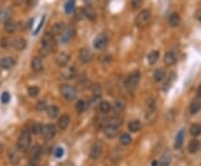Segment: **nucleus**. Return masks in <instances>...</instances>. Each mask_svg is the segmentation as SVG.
I'll return each instance as SVG.
<instances>
[{
  "label": "nucleus",
  "instance_id": "nucleus-49",
  "mask_svg": "<svg viewBox=\"0 0 201 166\" xmlns=\"http://www.w3.org/2000/svg\"><path fill=\"white\" fill-rule=\"evenodd\" d=\"M44 21H45V16H43V18H41V20H40V22H39V25H38V27H37V29L35 30V31L32 32V35H37L38 32L40 31V29H41V27H43V25H44Z\"/></svg>",
  "mask_w": 201,
  "mask_h": 166
},
{
  "label": "nucleus",
  "instance_id": "nucleus-55",
  "mask_svg": "<svg viewBox=\"0 0 201 166\" xmlns=\"http://www.w3.org/2000/svg\"><path fill=\"white\" fill-rule=\"evenodd\" d=\"M157 165H159V163H157V160H154V162L152 163V166H157Z\"/></svg>",
  "mask_w": 201,
  "mask_h": 166
},
{
  "label": "nucleus",
  "instance_id": "nucleus-21",
  "mask_svg": "<svg viewBox=\"0 0 201 166\" xmlns=\"http://www.w3.org/2000/svg\"><path fill=\"white\" fill-rule=\"evenodd\" d=\"M183 142H184V131H183V129H181V131H179V133L177 134V136H175L174 147L177 149L181 148V147H182V145H183Z\"/></svg>",
  "mask_w": 201,
  "mask_h": 166
},
{
  "label": "nucleus",
  "instance_id": "nucleus-27",
  "mask_svg": "<svg viewBox=\"0 0 201 166\" xmlns=\"http://www.w3.org/2000/svg\"><path fill=\"white\" fill-rule=\"evenodd\" d=\"M16 28H17V23L11 20L6 23H3V29H5L6 32H8V34H14L16 31Z\"/></svg>",
  "mask_w": 201,
  "mask_h": 166
},
{
  "label": "nucleus",
  "instance_id": "nucleus-24",
  "mask_svg": "<svg viewBox=\"0 0 201 166\" xmlns=\"http://www.w3.org/2000/svg\"><path fill=\"white\" fill-rule=\"evenodd\" d=\"M128 131L132 132V133H137L141 129V127H142V124L139 120H131V122L128 123Z\"/></svg>",
  "mask_w": 201,
  "mask_h": 166
},
{
  "label": "nucleus",
  "instance_id": "nucleus-30",
  "mask_svg": "<svg viewBox=\"0 0 201 166\" xmlns=\"http://www.w3.org/2000/svg\"><path fill=\"white\" fill-rule=\"evenodd\" d=\"M159 57H160V53H159L157 50L151 51V53L148 55V61H149V64H151V65L155 64L157 61V59H159Z\"/></svg>",
  "mask_w": 201,
  "mask_h": 166
},
{
  "label": "nucleus",
  "instance_id": "nucleus-48",
  "mask_svg": "<svg viewBox=\"0 0 201 166\" xmlns=\"http://www.w3.org/2000/svg\"><path fill=\"white\" fill-rule=\"evenodd\" d=\"M10 39H8V38H2L1 39V43H0V45H1V47H3V48H8L9 46H10Z\"/></svg>",
  "mask_w": 201,
  "mask_h": 166
},
{
  "label": "nucleus",
  "instance_id": "nucleus-5",
  "mask_svg": "<svg viewBox=\"0 0 201 166\" xmlns=\"http://www.w3.org/2000/svg\"><path fill=\"white\" fill-rule=\"evenodd\" d=\"M61 96L64 97L67 102H73L74 99L77 97V91L70 85H63L61 87Z\"/></svg>",
  "mask_w": 201,
  "mask_h": 166
},
{
  "label": "nucleus",
  "instance_id": "nucleus-13",
  "mask_svg": "<svg viewBox=\"0 0 201 166\" xmlns=\"http://www.w3.org/2000/svg\"><path fill=\"white\" fill-rule=\"evenodd\" d=\"M12 16V11L10 8H3L0 10V22L6 23L10 21Z\"/></svg>",
  "mask_w": 201,
  "mask_h": 166
},
{
  "label": "nucleus",
  "instance_id": "nucleus-42",
  "mask_svg": "<svg viewBox=\"0 0 201 166\" xmlns=\"http://www.w3.org/2000/svg\"><path fill=\"white\" fill-rule=\"evenodd\" d=\"M74 76H75V69H74V67H70L69 69H67L66 71L64 73V77L67 79H70L73 78Z\"/></svg>",
  "mask_w": 201,
  "mask_h": 166
},
{
  "label": "nucleus",
  "instance_id": "nucleus-19",
  "mask_svg": "<svg viewBox=\"0 0 201 166\" xmlns=\"http://www.w3.org/2000/svg\"><path fill=\"white\" fill-rule=\"evenodd\" d=\"M104 134L108 138H114L119 134V128L114 127V126H105L104 127Z\"/></svg>",
  "mask_w": 201,
  "mask_h": 166
},
{
  "label": "nucleus",
  "instance_id": "nucleus-10",
  "mask_svg": "<svg viewBox=\"0 0 201 166\" xmlns=\"http://www.w3.org/2000/svg\"><path fill=\"white\" fill-rule=\"evenodd\" d=\"M78 57L82 64H88V63L92 61V58H93L92 53H90L88 49H86V48H82V49L79 50Z\"/></svg>",
  "mask_w": 201,
  "mask_h": 166
},
{
  "label": "nucleus",
  "instance_id": "nucleus-38",
  "mask_svg": "<svg viewBox=\"0 0 201 166\" xmlns=\"http://www.w3.org/2000/svg\"><path fill=\"white\" fill-rule=\"evenodd\" d=\"M75 10V0H68L65 5V11L66 14H72Z\"/></svg>",
  "mask_w": 201,
  "mask_h": 166
},
{
  "label": "nucleus",
  "instance_id": "nucleus-7",
  "mask_svg": "<svg viewBox=\"0 0 201 166\" xmlns=\"http://www.w3.org/2000/svg\"><path fill=\"white\" fill-rule=\"evenodd\" d=\"M102 153H103V144L101 142H96V143L92 146V148H90V157L92 160H98L101 157Z\"/></svg>",
  "mask_w": 201,
  "mask_h": 166
},
{
  "label": "nucleus",
  "instance_id": "nucleus-53",
  "mask_svg": "<svg viewBox=\"0 0 201 166\" xmlns=\"http://www.w3.org/2000/svg\"><path fill=\"white\" fill-rule=\"evenodd\" d=\"M3 149H5V146H3L2 143H0V155L3 153Z\"/></svg>",
  "mask_w": 201,
  "mask_h": 166
},
{
  "label": "nucleus",
  "instance_id": "nucleus-6",
  "mask_svg": "<svg viewBox=\"0 0 201 166\" xmlns=\"http://www.w3.org/2000/svg\"><path fill=\"white\" fill-rule=\"evenodd\" d=\"M107 43H108L107 35L104 34V32H103V34H99V35L95 38V40H94V48H96V49H98V50H102L107 46Z\"/></svg>",
  "mask_w": 201,
  "mask_h": 166
},
{
  "label": "nucleus",
  "instance_id": "nucleus-33",
  "mask_svg": "<svg viewBox=\"0 0 201 166\" xmlns=\"http://www.w3.org/2000/svg\"><path fill=\"white\" fill-rule=\"evenodd\" d=\"M201 109V102L198 100V99H195L191 103V105H190V113L191 114H197L199 111Z\"/></svg>",
  "mask_w": 201,
  "mask_h": 166
},
{
  "label": "nucleus",
  "instance_id": "nucleus-3",
  "mask_svg": "<svg viewBox=\"0 0 201 166\" xmlns=\"http://www.w3.org/2000/svg\"><path fill=\"white\" fill-rule=\"evenodd\" d=\"M30 143H31V136H30L29 131H23L19 136L17 143V149L19 152H26L29 148Z\"/></svg>",
  "mask_w": 201,
  "mask_h": 166
},
{
  "label": "nucleus",
  "instance_id": "nucleus-29",
  "mask_svg": "<svg viewBox=\"0 0 201 166\" xmlns=\"http://www.w3.org/2000/svg\"><path fill=\"white\" fill-rule=\"evenodd\" d=\"M41 131H43V125H41L40 123H34L31 124L30 126V134H34V135H38V134H41Z\"/></svg>",
  "mask_w": 201,
  "mask_h": 166
},
{
  "label": "nucleus",
  "instance_id": "nucleus-50",
  "mask_svg": "<svg viewBox=\"0 0 201 166\" xmlns=\"http://www.w3.org/2000/svg\"><path fill=\"white\" fill-rule=\"evenodd\" d=\"M37 2H38V0H28V7L29 8H32V7H35L36 5H37Z\"/></svg>",
  "mask_w": 201,
  "mask_h": 166
},
{
  "label": "nucleus",
  "instance_id": "nucleus-22",
  "mask_svg": "<svg viewBox=\"0 0 201 166\" xmlns=\"http://www.w3.org/2000/svg\"><path fill=\"white\" fill-rule=\"evenodd\" d=\"M31 68L34 71L39 73L43 69V61H41L40 57H34L31 60Z\"/></svg>",
  "mask_w": 201,
  "mask_h": 166
},
{
  "label": "nucleus",
  "instance_id": "nucleus-28",
  "mask_svg": "<svg viewBox=\"0 0 201 166\" xmlns=\"http://www.w3.org/2000/svg\"><path fill=\"white\" fill-rule=\"evenodd\" d=\"M30 157H31L32 160H37L38 158H39V156H40V147L38 145H35L32 146L31 149H30Z\"/></svg>",
  "mask_w": 201,
  "mask_h": 166
},
{
  "label": "nucleus",
  "instance_id": "nucleus-18",
  "mask_svg": "<svg viewBox=\"0 0 201 166\" xmlns=\"http://www.w3.org/2000/svg\"><path fill=\"white\" fill-rule=\"evenodd\" d=\"M177 59H178V57H177V54L174 53V51H169V53H166L165 56H164V63H165L168 66H171V65L175 64L177 63Z\"/></svg>",
  "mask_w": 201,
  "mask_h": 166
},
{
  "label": "nucleus",
  "instance_id": "nucleus-23",
  "mask_svg": "<svg viewBox=\"0 0 201 166\" xmlns=\"http://www.w3.org/2000/svg\"><path fill=\"white\" fill-rule=\"evenodd\" d=\"M181 22V18L180 15L178 12H172L169 17V25L171 27H178Z\"/></svg>",
  "mask_w": 201,
  "mask_h": 166
},
{
  "label": "nucleus",
  "instance_id": "nucleus-45",
  "mask_svg": "<svg viewBox=\"0 0 201 166\" xmlns=\"http://www.w3.org/2000/svg\"><path fill=\"white\" fill-rule=\"evenodd\" d=\"M143 5V0H132L131 1V7L132 9H139Z\"/></svg>",
  "mask_w": 201,
  "mask_h": 166
},
{
  "label": "nucleus",
  "instance_id": "nucleus-20",
  "mask_svg": "<svg viewBox=\"0 0 201 166\" xmlns=\"http://www.w3.org/2000/svg\"><path fill=\"white\" fill-rule=\"evenodd\" d=\"M69 123H70V117L68 115H66V114H64V115H61L58 120V127L61 131H64V129H66L68 127Z\"/></svg>",
  "mask_w": 201,
  "mask_h": 166
},
{
  "label": "nucleus",
  "instance_id": "nucleus-46",
  "mask_svg": "<svg viewBox=\"0 0 201 166\" xmlns=\"http://www.w3.org/2000/svg\"><path fill=\"white\" fill-rule=\"evenodd\" d=\"M75 17H76V19H78V20H82L83 18H85L84 9L81 8V9H78V10H76V12H75Z\"/></svg>",
  "mask_w": 201,
  "mask_h": 166
},
{
  "label": "nucleus",
  "instance_id": "nucleus-2",
  "mask_svg": "<svg viewBox=\"0 0 201 166\" xmlns=\"http://www.w3.org/2000/svg\"><path fill=\"white\" fill-rule=\"evenodd\" d=\"M152 18V14L149 9H144L142 11L136 16L135 18V25H136L139 28H145V27L149 26L150 21H151Z\"/></svg>",
  "mask_w": 201,
  "mask_h": 166
},
{
  "label": "nucleus",
  "instance_id": "nucleus-31",
  "mask_svg": "<svg viewBox=\"0 0 201 166\" xmlns=\"http://www.w3.org/2000/svg\"><path fill=\"white\" fill-rule=\"evenodd\" d=\"M46 111H47V115H48L50 118H55V117L58 116L59 109H58V107H56V106H54V105L49 106V107L46 108Z\"/></svg>",
  "mask_w": 201,
  "mask_h": 166
},
{
  "label": "nucleus",
  "instance_id": "nucleus-44",
  "mask_svg": "<svg viewBox=\"0 0 201 166\" xmlns=\"http://www.w3.org/2000/svg\"><path fill=\"white\" fill-rule=\"evenodd\" d=\"M0 99H1V103H2V104H8V103L10 102V94H9L8 91H5V93H2Z\"/></svg>",
  "mask_w": 201,
  "mask_h": 166
},
{
  "label": "nucleus",
  "instance_id": "nucleus-47",
  "mask_svg": "<svg viewBox=\"0 0 201 166\" xmlns=\"http://www.w3.org/2000/svg\"><path fill=\"white\" fill-rule=\"evenodd\" d=\"M54 155H55V157H57V158L61 157V156L64 155V148H63V147H56L55 151H54Z\"/></svg>",
  "mask_w": 201,
  "mask_h": 166
},
{
  "label": "nucleus",
  "instance_id": "nucleus-11",
  "mask_svg": "<svg viewBox=\"0 0 201 166\" xmlns=\"http://www.w3.org/2000/svg\"><path fill=\"white\" fill-rule=\"evenodd\" d=\"M75 35V29H74L73 27H69L68 29H65L63 31V34L61 35V41L63 44H67L68 41L72 40V38L74 37Z\"/></svg>",
  "mask_w": 201,
  "mask_h": 166
},
{
  "label": "nucleus",
  "instance_id": "nucleus-35",
  "mask_svg": "<svg viewBox=\"0 0 201 166\" xmlns=\"http://www.w3.org/2000/svg\"><path fill=\"white\" fill-rule=\"evenodd\" d=\"M165 77V71L163 69H157L153 74V78H154L155 82H161L162 79Z\"/></svg>",
  "mask_w": 201,
  "mask_h": 166
},
{
  "label": "nucleus",
  "instance_id": "nucleus-52",
  "mask_svg": "<svg viewBox=\"0 0 201 166\" xmlns=\"http://www.w3.org/2000/svg\"><path fill=\"white\" fill-rule=\"evenodd\" d=\"M197 95H198V97H200L201 98V85H199L198 91H197Z\"/></svg>",
  "mask_w": 201,
  "mask_h": 166
},
{
  "label": "nucleus",
  "instance_id": "nucleus-43",
  "mask_svg": "<svg viewBox=\"0 0 201 166\" xmlns=\"http://www.w3.org/2000/svg\"><path fill=\"white\" fill-rule=\"evenodd\" d=\"M47 108V105H46V102L45 100H39V102L36 104V109H37L38 111H45Z\"/></svg>",
  "mask_w": 201,
  "mask_h": 166
},
{
  "label": "nucleus",
  "instance_id": "nucleus-14",
  "mask_svg": "<svg viewBox=\"0 0 201 166\" xmlns=\"http://www.w3.org/2000/svg\"><path fill=\"white\" fill-rule=\"evenodd\" d=\"M15 64H16L15 59L12 58V57H9V56L8 57H3L0 60V66L3 69H10V68H12L15 66Z\"/></svg>",
  "mask_w": 201,
  "mask_h": 166
},
{
  "label": "nucleus",
  "instance_id": "nucleus-17",
  "mask_svg": "<svg viewBox=\"0 0 201 166\" xmlns=\"http://www.w3.org/2000/svg\"><path fill=\"white\" fill-rule=\"evenodd\" d=\"M11 44H12V47H14L16 50H19V51L23 50L27 46L26 40H25V39H23V38H16V39H14V40H12Z\"/></svg>",
  "mask_w": 201,
  "mask_h": 166
},
{
  "label": "nucleus",
  "instance_id": "nucleus-26",
  "mask_svg": "<svg viewBox=\"0 0 201 166\" xmlns=\"http://www.w3.org/2000/svg\"><path fill=\"white\" fill-rule=\"evenodd\" d=\"M199 148H200V143H199L198 140H192L189 143V145H188V151H189L191 154L197 153V152L199 151Z\"/></svg>",
  "mask_w": 201,
  "mask_h": 166
},
{
  "label": "nucleus",
  "instance_id": "nucleus-36",
  "mask_svg": "<svg viewBox=\"0 0 201 166\" xmlns=\"http://www.w3.org/2000/svg\"><path fill=\"white\" fill-rule=\"evenodd\" d=\"M131 142H132V137L128 134H126V133H124V134H122L119 136V143L122 144V145H124V146L130 145Z\"/></svg>",
  "mask_w": 201,
  "mask_h": 166
},
{
  "label": "nucleus",
  "instance_id": "nucleus-40",
  "mask_svg": "<svg viewBox=\"0 0 201 166\" xmlns=\"http://www.w3.org/2000/svg\"><path fill=\"white\" fill-rule=\"evenodd\" d=\"M190 133L192 136H198V135L201 134V125L200 124H193L190 128Z\"/></svg>",
  "mask_w": 201,
  "mask_h": 166
},
{
  "label": "nucleus",
  "instance_id": "nucleus-39",
  "mask_svg": "<svg viewBox=\"0 0 201 166\" xmlns=\"http://www.w3.org/2000/svg\"><path fill=\"white\" fill-rule=\"evenodd\" d=\"M86 107H87V105H86V103L84 102V100H78L77 102V104H76V106H75V109H76V111L78 114H82L83 111H85V109H86Z\"/></svg>",
  "mask_w": 201,
  "mask_h": 166
},
{
  "label": "nucleus",
  "instance_id": "nucleus-16",
  "mask_svg": "<svg viewBox=\"0 0 201 166\" xmlns=\"http://www.w3.org/2000/svg\"><path fill=\"white\" fill-rule=\"evenodd\" d=\"M171 158H172L171 152L165 151L163 154H162V156H161L159 166H170V164H171Z\"/></svg>",
  "mask_w": 201,
  "mask_h": 166
},
{
  "label": "nucleus",
  "instance_id": "nucleus-1",
  "mask_svg": "<svg viewBox=\"0 0 201 166\" xmlns=\"http://www.w3.org/2000/svg\"><path fill=\"white\" fill-rule=\"evenodd\" d=\"M55 46V38L50 32H46L41 39L40 44V54L43 56H47L48 54L52 53V50L54 49Z\"/></svg>",
  "mask_w": 201,
  "mask_h": 166
},
{
  "label": "nucleus",
  "instance_id": "nucleus-15",
  "mask_svg": "<svg viewBox=\"0 0 201 166\" xmlns=\"http://www.w3.org/2000/svg\"><path fill=\"white\" fill-rule=\"evenodd\" d=\"M65 30V25L64 22H56L54 26L52 27V29H50V34H52L54 37L55 36H58V35H61L63 31Z\"/></svg>",
  "mask_w": 201,
  "mask_h": 166
},
{
  "label": "nucleus",
  "instance_id": "nucleus-12",
  "mask_svg": "<svg viewBox=\"0 0 201 166\" xmlns=\"http://www.w3.org/2000/svg\"><path fill=\"white\" fill-rule=\"evenodd\" d=\"M69 59H70V56L68 55V54L61 53L57 55V57H56V64H57V66H59V67H64V66H66V65L68 64Z\"/></svg>",
  "mask_w": 201,
  "mask_h": 166
},
{
  "label": "nucleus",
  "instance_id": "nucleus-4",
  "mask_svg": "<svg viewBox=\"0 0 201 166\" xmlns=\"http://www.w3.org/2000/svg\"><path fill=\"white\" fill-rule=\"evenodd\" d=\"M140 79H141L140 71L135 70V71H133V73L128 77V79H126V82H125V87L128 88L130 91H133L134 89L137 87V85L140 83Z\"/></svg>",
  "mask_w": 201,
  "mask_h": 166
},
{
  "label": "nucleus",
  "instance_id": "nucleus-25",
  "mask_svg": "<svg viewBox=\"0 0 201 166\" xmlns=\"http://www.w3.org/2000/svg\"><path fill=\"white\" fill-rule=\"evenodd\" d=\"M84 12H85V17H87L90 20H94L95 17H96V12L94 10V8L90 5H87V6L84 8Z\"/></svg>",
  "mask_w": 201,
  "mask_h": 166
},
{
  "label": "nucleus",
  "instance_id": "nucleus-9",
  "mask_svg": "<svg viewBox=\"0 0 201 166\" xmlns=\"http://www.w3.org/2000/svg\"><path fill=\"white\" fill-rule=\"evenodd\" d=\"M41 134L47 140H49V138H52V137L55 136L56 134V127L55 125H52V124H48V125H45L43 126V131H41Z\"/></svg>",
  "mask_w": 201,
  "mask_h": 166
},
{
  "label": "nucleus",
  "instance_id": "nucleus-54",
  "mask_svg": "<svg viewBox=\"0 0 201 166\" xmlns=\"http://www.w3.org/2000/svg\"><path fill=\"white\" fill-rule=\"evenodd\" d=\"M26 166H37V165H36L35 162H31V163H28V164H27Z\"/></svg>",
  "mask_w": 201,
  "mask_h": 166
},
{
  "label": "nucleus",
  "instance_id": "nucleus-8",
  "mask_svg": "<svg viewBox=\"0 0 201 166\" xmlns=\"http://www.w3.org/2000/svg\"><path fill=\"white\" fill-rule=\"evenodd\" d=\"M8 158L9 162L12 164V165H17L20 162V154H19V151L15 147H11L9 148L8 151Z\"/></svg>",
  "mask_w": 201,
  "mask_h": 166
},
{
  "label": "nucleus",
  "instance_id": "nucleus-37",
  "mask_svg": "<svg viewBox=\"0 0 201 166\" xmlns=\"http://www.w3.org/2000/svg\"><path fill=\"white\" fill-rule=\"evenodd\" d=\"M99 111L104 114H107L108 111H112V106L108 102H102L99 104Z\"/></svg>",
  "mask_w": 201,
  "mask_h": 166
},
{
  "label": "nucleus",
  "instance_id": "nucleus-41",
  "mask_svg": "<svg viewBox=\"0 0 201 166\" xmlns=\"http://www.w3.org/2000/svg\"><path fill=\"white\" fill-rule=\"evenodd\" d=\"M28 95H29L30 97H36L39 95V88L37 87V86H30L29 88H28Z\"/></svg>",
  "mask_w": 201,
  "mask_h": 166
},
{
  "label": "nucleus",
  "instance_id": "nucleus-51",
  "mask_svg": "<svg viewBox=\"0 0 201 166\" xmlns=\"http://www.w3.org/2000/svg\"><path fill=\"white\" fill-rule=\"evenodd\" d=\"M195 18L198 19L199 21H201V9H199V10H197V12H195Z\"/></svg>",
  "mask_w": 201,
  "mask_h": 166
},
{
  "label": "nucleus",
  "instance_id": "nucleus-34",
  "mask_svg": "<svg viewBox=\"0 0 201 166\" xmlns=\"http://www.w3.org/2000/svg\"><path fill=\"white\" fill-rule=\"evenodd\" d=\"M124 106H125V104H124L123 100H116V102L114 103L113 107H112V111H113L114 113L119 114L124 109Z\"/></svg>",
  "mask_w": 201,
  "mask_h": 166
},
{
  "label": "nucleus",
  "instance_id": "nucleus-32",
  "mask_svg": "<svg viewBox=\"0 0 201 166\" xmlns=\"http://www.w3.org/2000/svg\"><path fill=\"white\" fill-rule=\"evenodd\" d=\"M122 124V118H119V117H116L114 116L110 119H107V123H106V126H114V127H117L119 128V126Z\"/></svg>",
  "mask_w": 201,
  "mask_h": 166
}]
</instances>
